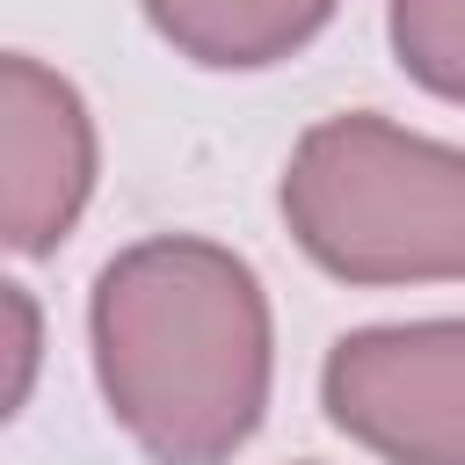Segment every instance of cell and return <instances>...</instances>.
Instances as JSON below:
<instances>
[{
    "instance_id": "6da1fadb",
    "label": "cell",
    "mask_w": 465,
    "mask_h": 465,
    "mask_svg": "<svg viewBox=\"0 0 465 465\" xmlns=\"http://www.w3.org/2000/svg\"><path fill=\"white\" fill-rule=\"evenodd\" d=\"M87 349L109 421L153 465H225L254 443L276 378V320L247 254L153 232L102 262Z\"/></svg>"
},
{
    "instance_id": "7a4b0ae2",
    "label": "cell",
    "mask_w": 465,
    "mask_h": 465,
    "mask_svg": "<svg viewBox=\"0 0 465 465\" xmlns=\"http://www.w3.org/2000/svg\"><path fill=\"white\" fill-rule=\"evenodd\" d=\"M276 211L334 283H465V145L378 109L320 116L283 160Z\"/></svg>"
},
{
    "instance_id": "3957f363",
    "label": "cell",
    "mask_w": 465,
    "mask_h": 465,
    "mask_svg": "<svg viewBox=\"0 0 465 465\" xmlns=\"http://www.w3.org/2000/svg\"><path fill=\"white\" fill-rule=\"evenodd\" d=\"M320 407L385 465H465V320L341 334L320 363Z\"/></svg>"
},
{
    "instance_id": "277c9868",
    "label": "cell",
    "mask_w": 465,
    "mask_h": 465,
    "mask_svg": "<svg viewBox=\"0 0 465 465\" xmlns=\"http://www.w3.org/2000/svg\"><path fill=\"white\" fill-rule=\"evenodd\" d=\"M94 196V116L65 73L29 51L0 58V240L36 262Z\"/></svg>"
},
{
    "instance_id": "5b68a950",
    "label": "cell",
    "mask_w": 465,
    "mask_h": 465,
    "mask_svg": "<svg viewBox=\"0 0 465 465\" xmlns=\"http://www.w3.org/2000/svg\"><path fill=\"white\" fill-rule=\"evenodd\" d=\"M153 36L203 73H262L305 51L341 0H138Z\"/></svg>"
},
{
    "instance_id": "8992f818",
    "label": "cell",
    "mask_w": 465,
    "mask_h": 465,
    "mask_svg": "<svg viewBox=\"0 0 465 465\" xmlns=\"http://www.w3.org/2000/svg\"><path fill=\"white\" fill-rule=\"evenodd\" d=\"M385 36L414 87L465 109V0H385Z\"/></svg>"
}]
</instances>
